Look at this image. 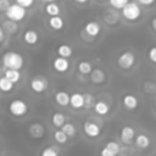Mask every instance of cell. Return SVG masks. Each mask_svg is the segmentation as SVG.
I'll return each instance as SVG.
<instances>
[{
	"instance_id": "cell-1",
	"label": "cell",
	"mask_w": 156,
	"mask_h": 156,
	"mask_svg": "<svg viewBox=\"0 0 156 156\" xmlns=\"http://www.w3.org/2000/svg\"><path fill=\"white\" fill-rule=\"evenodd\" d=\"M1 62L2 66L6 69H13V71H20L23 67L24 58L20 52L16 51H7L1 56Z\"/></svg>"
},
{
	"instance_id": "cell-2",
	"label": "cell",
	"mask_w": 156,
	"mask_h": 156,
	"mask_svg": "<svg viewBox=\"0 0 156 156\" xmlns=\"http://www.w3.org/2000/svg\"><path fill=\"white\" fill-rule=\"evenodd\" d=\"M9 112L15 117H22L28 112V105L21 99H13L9 102Z\"/></svg>"
},
{
	"instance_id": "cell-3",
	"label": "cell",
	"mask_w": 156,
	"mask_h": 156,
	"mask_svg": "<svg viewBox=\"0 0 156 156\" xmlns=\"http://www.w3.org/2000/svg\"><path fill=\"white\" fill-rule=\"evenodd\" d=\"M5 13H6V16H7V18H9L10 21L17 23V22H21V21L26 17L27 10L22 9L21 6H18V5L15 2V4H10V6H9L7 10L5 11Z\"/></svg>"
},
{
	"instance_id": "cell-4",
	"label": "cell",
	"mask_w": 156,
	"mask_h": 156,
	"mask_svg": "<svg viewBox=\"0 0 156 156\" xmlns=\"http://www.w3.org/2000/svg\"><path fill=\"white\" fill-rule=\"evenodd\" d=\"M122 15L128 21H136L141 15V9L136 2H127L122 9Z\"/></svg>"
},
{
	"instance_id": "cell-5",
	"label": "cell",
	"mask_w": 156,
	"mask_h": 156,
	"mask_svg": "<svg viewBox=\"0 0 156 156\" xmlns=\"http://www.w3.org/2000/svg\"><path fill=\"white\" fill-rule=\"evenodd\" d=\"M135 63V56L132 51H124L122 52L117 58V65L122 69H129Z\"/></svg>"
},
{
	"instance_id": "cell-6",
	"label": "cell",
	"mask_w": 156,
	"mask_h": 156,
	"mask_svg": "<svg viewBox=\"0 0 156 156\" xmlns=\"http://www.w3.org/2000/svg\"><path fill=\"white\" fill-rule=\"evenodd\" d=\"M46 88H48V80L44 77H34L30 80V89L37 94L44 93Z\"/></svg>"
},
{
	"instance_id": "cell-7",
	"label": "cell",
	"mask_w": 156,
	"mask_h": 156,
	"mask_svg": "<svg viewBox=\"0 0 156 156\" xmlns=\"http://www.w3.org/2000/svg\"><path fill=\"white\" fill-rule=\"evenodd\" d=\"M28 133H29V135H30L33 139H40V138H43L44 134H45V128H44V126H43L41 123H39V122H33V123H30L29 127H28Z\"/></svg>"
},
{
	"instance_id": "cell-8",
	"label": "cell",
	"mask_w": 156,
	"mask_h": 156,
	"mask_svg": "<svg viewBox=\"0 0 156 156\" xmlns=\"http://www.w3.org/2000/svg\"><path fill=\"white\" fill-rule=\"evenodd\" d=\"M83 130H84L85 135H88L90 138H95L100 134V127L91 121H85L83 123Z\"/></svg>"
},
{
	"instance_id": "cell-9",
	"label": "cell",
	"mask_w": 156,
	"mask_h": 156,
	"mask_svg": "<svg viewBox=\"0 0 156 156\" xmlns=\"http://www.w3.org/2000/svg\"><path fill=\"white\" fill-rule=\"evenodd\" d=\"M101 32V27L98 22L95 21H90V22H87L85 26H84V33H87L90 38H95L100 34Z\"/></svg>"
},
{
	"instance_id": "cell-10",
	"label": "cell",
	"mask_w": 156,
	"mask_h": 156,
	"mask_svg": "<svg viewBox=\"0 0 156 156\" xmlns=\"http://www.w3.org/2000/svg\"><path fill=\"white\" fill-rule=\"evenodd\" d=\"M52 67L56 72L58 73H63L68 69L69 67V62L67 58H62V57H56L54 61H52Z\"/></svg>"
},
{
	"instance_id": "cell-11",
	"label": "cell",
	"mask_w": 156,
	"mask_h": 156,
	"mask_svg": "<svg viewBox=\"0 0 156 156\" xmlns=\"http://www.w3.org/2000/svg\"><path fill=\"white\" fill-rule=\"evenodd\" d=\"M134 136H135V132L132 127H123L121 129V140L124 144H130Z\"/></svg>"
},
{
	"instance_id": "cell-12",
	"label": "cell",
	"mask_w": 156,
	"mask_h": 156,
	"mask_svg": "<svg viewBox=\"0 0 156 156\" xmlns=\"http://www.w3.org/2000/svg\"><path fill=\"white\" fill-rule=\"evenodd\" d=\"M69 105L73 108H82L84 106V99L83 94L80 93H73L69 95Z\"/></svg>"
},
{
	"instance_id": "cell-13",
	"label": "cell",
	"mask_w": 156,
	"mask_h": 156,
	"mask_svg": "<svg viewBox=\"0 0 156 156\" xmlns=\"http://www.w3.org/2000/svg\"><path fill=\"white\" fill-rule=\"evenodd\" d=\"M105 79H106V74H105V72H104L102 69L95 68V69H93V71L90 72V80H91L93 83H95V84H101V83L105 82Z\"/></svg>"
},
{
	"instance_id": "cell-14",
	"label": "cell",
	"mask_w": 156,
	"mask_h": 156,
	"mask_svg": "<svg viewBox=\"0 0 156 156\" xmlns=\"http://www.w3.org/2000/svg\"><path fill=\"white\" fill-rule=\"evenodd\" d=\"M23 40H24V43L28 44V45H35V44L38 43V40H39V35H38V33H37L35 30L28 29V30H26L24 34H23Z\"/></svg>"
},
{
	"instance_id": "cell-15",
	"label": "cell",
	"mask_w": 156,
	"mask_h": 156,
	"mask_svg": "<svg viewBox=\"0 0 156 156\" xmlns=\"http://www.w3.org/2000/svg\"><path fill=\"white\" fill-rule=\"evenodd\" d=\"M122 102H123V106L127 110H135L136 106H138V99L132 94L124 95L123 99H122Z\"/></svg>"
},
{
	"instance_id": "cell-16",
	"label": "cell",
	"mask_w": 156,
	"mask_h": 156,
	"mask_svg": "<svg viewBox=\"0 0 156 156\" xmlns=\"http://www.w3.org/2000/svg\"><path fill=\"white\" fill-rule=\"evenodd\" d=\"M1 29L6 34H15L18 30V26H17V23H15V22H12L10 20H5L1 23Z\"/></svg>"
},
{
	"instance_id": "cell-17",
	"label": "cell",
	"mask_w": 156,
	"mask_h": 156,
	"mask_svg": "<svg viewBox=\"0 0 156 156\" xmlns=\"http://www.w3.org/2000/svg\"><path fill=\"white\" fill-rule=\"evenodd\" d=\"M4 77L7 79V80H10L13 85L16 84V83H18L20 80H21V72L20 71H13V69H5V73H4Z\"/></svg>"
},
{
	"instance_id": "cell-18",
	"label": "cell",
	"mask_w": 156,
	"mask_h": 156,
	"mask_svg": "<svg viewBox=\"0 0 156 156\" xmlns=\"http://www.w3.org/2000/svg\"><path fill=\"white\" fill-rule=\"evenodd\" d=\"M60 6L54 2V1H49L46 2L45 5V12L50 16V17H54V16H60Z\"/></svg>"
},
{
	"instance_id": "cell-19",
	"label": "cell",
	"mask_w": 156,
	"mask_h": 156,
	"mask_svg": "<svg viewBox=\"0 0 156 156\" xmlns=\"http://www.w3.org/2000/svg\"><path fill=\"white\" fill-rule=\"evenodd\" d=\"M54 98H55L56 104L60 105V106H67L69 104V95L66 91H62V90L57 91Z\"/></svg>"
},
{
	"instance_id": "cell-20",
	"label": "cell",
	"mask_w": 156,
	"mask_h": 156,
	"mask_svg": "<svg viewBox=\"0 0 156 156\" xmlns=\"http://www.w3.org/2000/svg\"><path fill=\"white\" fill-rule=\"evenodd\" d=\"M94 110H95V112H96L98 115H100V116H105V115L108 113V111H110V106H108L105 101L100 100V101H96V102L94 104Z\"/></svg>"
},
{
	"instance_id": "cell-21",
	"label": "cell",
	"mask_w": 156,
	"mask_h": 156,
	"mask_svg": "<svg viewBox=\"0 0 156 156\" xmlns=\"http://www.w3.org/2000/svg\"><path fill=\"white\" fill-rule=\"evenodd\" d=\"M63 18L61 16H54L49 18V26L50 28L55 29V30H60L63 28Z\"/></svg>"
},
{
	"instance_id": "cell-22",
	"label": "cell",
	"mask_w": 156,
	"mask_h": 156,
	"mask_svg": "<svg viewBox=\"0 0 156 156\" xmlns=\"http://www.w3.org/2000/svg\"><path fill=\"white\" fill-rule=\"evenodd\" d=\"M135 145L139 147V149H147L149 145H150V139L149 136H146L145 134H139L136 135L135 138Z\"/></svg>"
},
{
	"instance_id": "cell-23",
	"label": "cell",
	"mask_w": 156,
	"mask_h": 156,
	"mask_svg": "<svg viewBox=\"0 0 156 156\" xmlns=\"http://www.w3.org/2000/svg\"><path fill=\"white\" fill-rule=\"evenodd\" d=\"M72 48L67 44H61L58 45L57 48V54H58V57H62V58H68L71 55H72Z\"/></svg>"
},
{
	"instance_id": "cell-24",
	"label": "cell",
	"mask_w": 156,
	"mask_h": 156,
	"mask_svg": "<svg viewBox=\"0 0 156 156\" xmlns=\"http://www.w3.org/2000/svg\"><path fill=\"white\" fill-rule=\"evenodd\" d=\"M65 119H66V117H65V115L61 113V112H54V115H52V117H51L52 124H54L55 127H57V128H61V127L65 124Z\"/></svg>"
},
{
	"instance_id": "cell-25",
	"label": "cell",
	"mask_w": 156,
	"mask_h": 156,
	"mask_svg": "<svg viewBox=\"0 0 156 156\" xmlns=\"http://www.w3.org/2000/svg\"><path fill=\"white\" fill-rule=\"evenodd\" d=\"M60 129L66 134L67 138H72V136H74L76 133H77V129H76V127H74L72 123H65Z\"/></svg>"
},
{
	"instance_id": "cell-26",
	"label": "cell",
	"mask_w": 156,
	"mask_h": 156,
	"mask_svg": "<svg viewBox=\"0 0 156 156\" xmlns=\"http://www.w3.org/2000/svg\"><path fill=\"white\" fill-rule=\"evenodd\" d=\"M104 17H105V21L107 23H110V24H115V23L118 22V15L116 13L115 10H107L105 12Z\"/></svg>"
},
{
	"instance_id": "cell-27",
	"label": "cell",
	"mask_w": 156,
	"mask_h": 156,
	"mask_svg": "<svg viewBox=\"0 0 156 156\" xmlns=\"http://www.w3.org/2000/svg\"><path fill=\"white\" fill-rule=\"evenodd\" d=\"M93 71V67L90 65V62L88 61H82L78 63V72L80 74H90V72Z\"/></svg>"
},
{
	"instance_id": "cell-28",
	"label": "cell",
	"mask_w": 156,
	"mask_h": 156,
	"mask_svg": "<svg viewBox=\"0 0 156 156\" xmlns=\"http://www.w3.org/2000/svg\"><path fill=\"white\" fill-rule=\"evenodd\" d=\"M12 89H13V84L10 80H7L5 77H1L0 78V91H2V93H10Z\"/></svg>"
},
{
	"instance_id": "cell-29",
	"label": "cell",
	"mask_w": 156,
	"mask_h": 156,
	"mask_svg": "<svg viewBox=\"0 0 156 156\" xmlns=\"http://www.w3.org/2000/svg\"><path fill=\"white\" fill-rule=\"evenodd\" d=\"M54 139H55L56 143H58V144H65V143H67V140H68V138L66 136V134H65L61 129H56V130L54 132Z\"/></svg>"
},
{
	"instance_id": "cell-30",
	"label": "cell",
	"mask_w": 156,
	"mask_h": 156,
	"mask_svg": "<svg viewBox=\"0 0 156 156\" xmlns=\"http://www.w3.org/2000/svg\"><path fill=\"white\" fill-rule=\"evenodd\" d=\"M40 156H58V149L55 146H48L41 150Z\"/></svg>"
},
{
	"instance_id": "cell-31",
	"label": "cell",
	"mask_w": 156,
	"mask_h": 156,
	"mask_svg": "<svg viewBox=\"0 0 156 156\" xmlns=\"http://www.w3.org/2000/svg\"><path fill=\"white\" fill-rule=\"evenodd\" d=\"M105 147H106L108 151H111L115 156L121 151V147H119V145H118L116 141H107V144L105 145Z\"/></svg>"
},
{
	"instance_id": "cell-32",
	"label": "cell",
	"mask_w": 156,
	"mask_h": 156,
	"mask_svg": "<svg viewBox=\"0 0 156 156\" xmlns=\"http://www.w3.org/2000/svg\"><path fill=\"white\" fill-rule=\"evenodd\" d=\"M127 0H110L108 4L115 9V10H122L127 5Z\"/></svg>"
},
{
	"instance_id": "cell-33",
	"label": "cell",
	"mask_w": 156,
	"mask_h": 156,
	"mask_svg": "<svg viewBox=\"0 0 156 156\" xmlns=\"http://www.w3.org/2000/svg\"><path fill=\"white\" fill-rule=\"evenodd\" d=\"M83 99H84V106L87 108H90L94 104V96L90 93H85V94H83Z\"/></svg>"
},
{
	"instance_id": "cell-34",
	"label": "cell",
	"mask_w": 156,
	"mask_h": 156,
	"mask_svg": "<svg viewBox=\"0 0 156 156\" xmlns=\"http://www.w3.org/2000/svg\"><path fill=\"white\" fill-rule=\"evenodd\" d=\"M16 4H17L18 6H21L22 9L27 10L28 7H30V6L34 4V1H33V0H17Z\"/></svg>"
},
{
	"instance_id": "cell-35",
	"label": "cell",
	"mask_w": 156,
	"mask_h": 156,
	"mask_svg": "<svg viewBox=\"0 0 156 156\" xmlns=\"http://www.w3.org/2000/svg\"><path fill=\"white\" fill-rule=\"evenodd\" d=\"M149 58H150L151 62L156 63V46L150 48V50H149Z\"/></svg>"
},
{
	"instance_id": "cell-36",
	"label": "cell",
	"mask_w": 156,
	"mask_h": 156,
	"mask_svg": "<svg viewBox=\"0 0 156 156\" xmlns=\"http://www.w3.org/2000/svg\"><path fill=\"white\" fill-rule=\"evenodd\" d=\"M9 6H10V2L7 0H0V12H5Z\"/></svg>"
},
{
	"instance_id": "cell-37",
	"label": "cell",
	"mask_w": 156,
	"mask_h": 156,
	"mask_svg": "<svg viewBox=\"0 0 156 156\" xmlns=\"http://www.w3.org/2000/svg\"><path fill=\"white\" fill-rule=\"evenodd\" d=\"M138 5H145V6H149V5H152L154 4V0H139L136 1Z\"/></svg>"
},
{
	"instance_id": "cell-38",
	"label": "cell",
	"mask_w": 156,
	"mask_h": 156,
	"mask_svg": "<svg viewBox=\"0 0 156 156\" xmlns=\"http://www.w3.org/2000/svg\"><path fill=\"white\" fill-rule=\"evenodd\" d=\"M100 155H101V156H115V155H113V154H112L111 151H108V150H107L106 147H104V149L101 150Z\"/></svg>"
},
{
	"instance_id": "cell-39",
	"label": "cell",
	"mask_w": 156,
	"mask_h": 156,
	"mask_svg": "<svg viewBox=\"0 0 156 156\" xmlns=\"http://www.w3.org/2000/svg\"><path fill=\"white\" fill-rule=\"evenodd\" d=\"M151 27H152V29L156 32V17H154V18L151 20Z\"/></svg>"
},
{
	"instance_id": "cell-40",
	"label": "cell",
	"mask_w": 156,
	"mask_h": 156,
	"mask_svg": "<svg viewBox=\"0 0 156 156\" xmlns=\"http://www.w3.org/2000/svg\"><path fill=\"white\" fill-rule=\"evenodd\" d=\"M4 38H5V33L2 32V29H1V26H0V44L4 41Z\"/></svg>"
},
{
	"instance_id": "cell-41",
	"label": "cell",
	"mask_w": 156,
	"mask_h": 156,
	"mask_svg": "<svg viewBox=\"0 0 156 156\" xmlns=\"http://www.w3.org/2000/svg\"><path fill=\"white\" fill-rule=\"evenodd\" d=\"M0 74H1V67H0Z\"/></svg>"
},
{
	"instance_id": "cell-42",
	"label": "cell",
	"mask_w": 156,
	"mask_h": 156,
	"mask_svg": "<svg viewBox=\"0 0 156 156\" xmlns=\"http://www.w3.org/2000/svg\"><path fill=\"white\" fill-rule=\"evenodd\" d=\"M155 108H156V101H155Z\"/></svg>"
}]
</instances>
